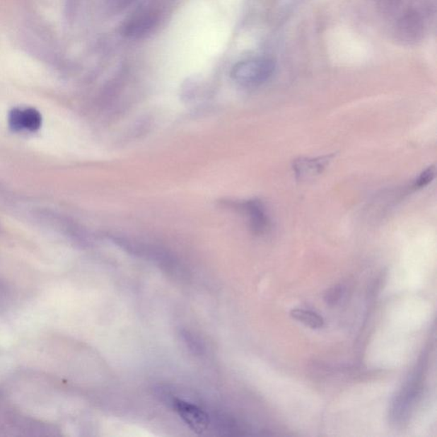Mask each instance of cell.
Listing matches in <instances>:
<instances>
[{"instance_id":"9c48e42d","label":"cell","mask_w":437,"mask_h":437,"mask_svg":"<svg viewBox=\"0 0 437 437\" xmlns=\"http://www.w3.org/2000/svg\"><path fill=\"white\" fill-rule=\"evenodd\" d=\"M419 18L415 15H407L401 20L399 30L401 35L408 40L417 39L421 28V23Z\"/></svg>"},{"instance_id":"8fae6325","label":"cell","mask_w":437,"mask_h":437,"mask_svg":"<svg viewBox=\"0 0 437 437\" xmlns=\"http://www.w3.org/2000/svg\"><path fill=\"white\" fill-rule=\"evenodd\" d=\"M344 293V287L342 286H334L327 291L325 296V302L329 304H335L339 301Z\"/></svg>"},{"instance_id":"6da1fadb","label":"cell","mask_w":437,"mask_h":437,"mask_svg":"<svg viewBox=\"0 0 437 437\" xmlns=\"http://www.w3.org/2000/svg\"><path fill=\"white\" fill-rule=\"evenodd\" d=\"M426 365V356H422L409 379L406 382L402 389L399 391L397 397L394 398L390 408L391 423L401 426L409 419L416 403H418L420 397H421Z\"/></svg>"},{"instance_id":"30bf717a","label":"cell","mask_w":437,"mask_h":437,"mask_svg":"<svg viewBox=\"0 0 437 437\" xmlns=\"http://www.w3.org/2000/svg\"><path fill=\"white\" fill-rule=\"evenodd\" d=\"M435 175L436 168H428L426 170L424 171L422 174L419 175V178L416 180L414 185V188L420 189L426 187L427 185L430 184L431 181L434 180Z\"/></svg>"},{"instance_id":"5b68a950","label":"cell","mask_w":437,"mask_h":437,"mask_svg":"<svg viewBox=\"0 0 437 437\" xmlns=\"http://www.w3.org/2000/svg\"><path fill=\"white\" fill-rule=\"evenodd\" d=\"M158 22L156 15L150 12L135 16L122 28V34L129 38H141L153 30Z\"/></svg>"},{"instance_id":"8992f818","label":"cell","mask_w":437,"mask_h":437,"mask_svg":"<svg viewBox=\"0 0 437 437\" xmlns=\"http://www.w3.org/2000/svg\"><path fill=\"white\" fill-rule=\"evenodd\" d=\"M242 209L250 218L251 229L262 234L269 228V216L263 205L258 201H248L242 204Z\"/></svg>"},{"instance_id":"277c9868","label":"cell","mask_w":437,"mask_h":437,"mask_svg":"<svg viewBox=\"0 0 437 437\" xmlns=\"http://www.w3.org/2000/svg\"><path fill=\"white\" fill-rule=\"evenodd\" d=\"M175 407L180 417L194 431L201 433L208 428L209 415L199 407L181 400H177Z\"/></svg>"},{"instance_id":"3957f363","label":"cell","mask_w":437,"mask_h":437,"mask_svg":"<svg viewBox=\"0 0 437 437\" xmlns=\"http://www.w3.org/2000/svg\"><path fill=\"white\" fill-rule=\"evenodd\" d=\"M42 124V117L38 110L33 108H16L9 115V125L16 132L38 131Z\"/></svg>"},{"instance_id":"52a82bcc","label":"cell","mask_w":437,"mask_h":437,"mask_svg":"<svg viewBox=\"0 0 437 437\" xmlns=\"http://www.w3.org/2000/svg\"><path fill=\"white\" fill-rule=\"evenodd\" d=\"M332 156H325L323 158L315 159H300L294 164L296 176L301 180L312 178L322 173L331 160Z\"/></svg>"},{"instance_id":"7a4b0ae2","label":"cell","mask_w":437,"mask_h":437,"mask_svg":"<svg viewBox=\"0 0 437 437\" xmlns=\"http://www.w3.org/2000/svg\"><path fill=\"white\" fill-rule=\"evenodd\" d=\"M276 65L269 59H253L238 62L233 66L231 76L238 85L257 86L273 76Z\"/></svg>"},{"instance_id":"ba28073f","label":"cell","mask_w":437,"mask_h":437,"mask_svg":"<svg viewBox=\"0 0 437 437\" xmlns=\"http://www.w3.org/2000/svg\"><path fill=\"white\" fill-rule=\"evenodd\" d=\"M291 316L299 322L312 329L322 328L325 321L319 313L306 309L296 308L291 312Z\"/></svg>"}]
</instances>
